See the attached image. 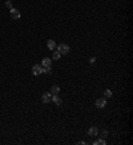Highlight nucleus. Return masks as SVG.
<instances>
[{"instance_id":"f257e3e1","label":"nucleus","mask_w":133,"mask_h":145,"mask_svg":"<svg viewBox=\"0 0 133 145\" xmlns=\"http://www.w3.org/2000/svg\"><path fill=\"white\" fill-rule=\"evenodd\" d=\"M57 51L60 52V55H68V53H69V51H71V47L68 45V44L61 43L60 45L57 47Z\"/></svg>"},{"instance_id":"f03ea898","label":"nucleus","mask_w":133,"mask_h":145,"mask_svg":"<svg viewBox=\"0 0 133 145\" xmlns=\"http://www.w3.org/2000/svg\"><path fill=\"white\" fill-rule=\"evenodd\" d=\"M32 73L35 75V76L41 75V73H43V67H41L40 64H35V65L32 67Z\"/></svg>"},{"instance_id":"7ed1b4c3","label":"nucleus","mask_w":133,"mask_h":145,"mask_svg":"<svg viewBox=\"0 0 133 145\" xmlns=\"http://www.w3.org/2000/svg\"><path fill=\"white\" fill-rule=\"evenodd\" d=\"M9 14H11V17H12V19H15V20H17V19H20V17H21L20 11H19V9H16V8H11Z\"/></svg>"},{"instance_id":"20e7f679","label":"nucleus","mask_w":133,"mask_h":145,"mask_svg":"<svg viewBox=\"0 0 133 145\" xmlns=\"http://www.w3.org/2000/svg\"><path fill=\"white\" fill-rule=\"evenodd\" d=\"M96 107H97V108H104V107H107V98H105V97L97 98V100H96Z\"/></svg>"},{"instance_id":"39448f33","label":"nucleus","mask_w":133,"mask_h":145,"mask_svg":"<svg viewBox=\"0 0 133 145\" xmlns=\"http://www.w3.org/2000/svg\"><path fill=\"white\" fill-rule=\"evenodd\" d=\"M51 100H52V93H51V92H45V93L41 96V101H43L44 104H48Z\"/></svg>"},{"instance_id":"423d86ee","label":"nucleus","mask_w":133,"mask_h":145,"mask_svg":"<svg viewBox=\"0 0 133 145\" xmlns=\"http://www.w3.org/2000/svg\"><path fill=\"white\" fill-rule=\"evenodd\" d=\"M97 135H98V129H97L96 127H92V128H89V130H88V136L95 137V136H97Z\"/></svg>"},{"instance_id":"0eeeda50","label":"nucleus","mask_w":133,"mask_h":145,"mask_svg":"<svg viewBox=\"0 0 133 145\" xmlns=\"http://www.w3.org/2000/svg\"><path fill=\"white\" fill-rule=\"evenodd\" d=\"M52 101L55 103V105H61V98H60V96L59 95H52Z\"/></svg>"},{"instance_id":"6e6552de","label":"nucleus","mask_w":133,"mask_h":145,"mask_svg":"<svg viewBox=\"0 0 133 145\" xmlns=\"http://www.w3.org/2000/svg\"><path fill=\"white\" fill-rule=\"evenodd\" d=\"M47 47H48L49 49L53 51L55 48H56V43H55L53 40H48V41H47Z\"/></svg>"},{"instance_id":"1a4fd4ad","label":"nucleus","mask_w":133,"mask_h":145,"mask_svg":"<svg viewBox=\"0 0 133 145\" xmlns=\"http://www.w3.org/2000/svg\"><path fill=\"white\" fill-rule=\"evenodd\" d=\"M51 93H52V95H59V93H60V88H59L57 85H53V87L51 88Z\"/></svg>"},{"instance_id":"9d476101","label":"nucleus","mask_w":133,"mask_h":145,"mask_svg":"<svg viewBox=\"0 0 133 145\" xmlns=\"http://www.w3.org/2000/svg\"><path fill=\"white\" fill-rule=\"evenodd\" d=\"M41 64H43L44 67H51V59H49V57H44L43 61H41Z\"/></svg>"},{"instance_id":"9b49d317","label":"nucleus","mask_w":133,"mask_h":145,"mask_svg":"<svg viewBox=\"0 0 133 145\" xmlns=\"http://www.w3.org/2000/svg\"><path fill=\"white\" fill-rule=\"evenodd\" d=\"M105 144H107L105 139H98V140L93 141V145H105Z\"/></svg>"},{"instance_id":"f8f14e48","label":"nucleus","mask_w":133,"mask_h":145,"mask_svg":"<svg viewBox=\"0 0 133 145\" xmlns=\"http://www.w3.org/2000/svg\"><path fill=\"white\" fill-rule=\"evenodd\" d=\"M52 57H53V60H59L60 59V52L59 51H55L53 55H52Z\"/></svg>"},{"instance_id":"ddd939ff","label":"nucleus","mask_w":133,"mask_h":145,"mask_svg":"<svg viewBox=\"0 0 133 145\" xmlns=\"http://www.w3.org/2000/svg\"><path fill=\"white\" fill-rule=\"evenodd\" d=\"M104 97H105V98H109V97H112V92H110L109 89H107V91L104 92Z\"/></svg>"},{"instance_id":"4468645a","label":"nucleus","mask_w":133,"mask_h":145,"mask_svg":"<svg viewBox=\"0 0 133 145\" xmlns=\"http://www.w3.org/2000/svg\"><path fill=\"white\" fill-rule=\"evenodd\" d=\"M51 72H52L51 67H44V68H43V73H51Z\"/></svg>"},{"instance_id":"2eb2a0df","label":"nucleus","mask_w":133,"mask_h":145,"mask_svg":"<svg viewBox=\"0 0 133 145\" xmlns=\"http://www.w3.org/2000/svg\"><path fill=\"white\" fill-rule=\"evenodd\" d=\"M5 5L11 9V8H14V5H12V2H11V0H7V2H5Z\"/></svg>"},{"instance_id":"dca6fc26","label":"nucleus","mask_w":133,"mask_h":145,"mask_svg":"<svg viewBox=\"0 0 133 145\" xmlns=\"http://www.w3.org/2000/svg\"><path fill=\"white\" fill-rule=\"evenodd\" d=\"M108 137V132L107 130H103L101 132V139H107Z\"/></svg>"},{"instance_id":"f3484780","label":"nucleus","mask_w":133,"mask_h":145,"mask_svg":"<svg viewBox=\"0 0 133 145\" xmlns=\"http://www.w3.org/2000/svg\"><path fill=\"white\" fill-rule=\"evenodd\" d=\"M95 61H96V57H91V59H89V63H92V64H93Z\"/></svg>"}]
</instances>
